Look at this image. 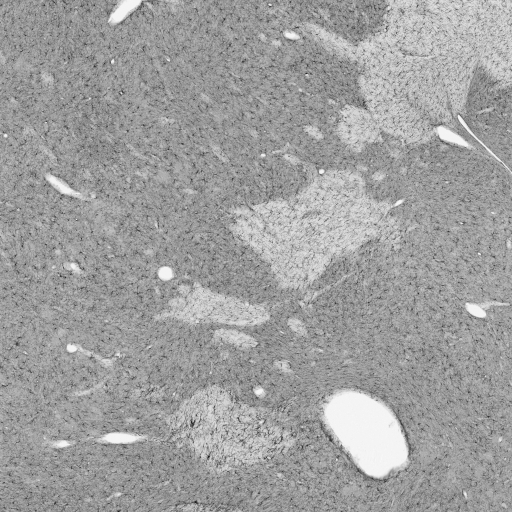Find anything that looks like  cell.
Instances as JSON below:
<instances>
[{"label":"cell","instance_id":"1","mask_svg":"<svg viewBox=\"0 0 512 512\" xmlns=\"http://www.w3.org/2000/svg\"><path fill=\"white\" fill-rule=\"evenodd\" d=\"M176 427L203 458L225 468L263 461L280 440L277 428L264 416L218 390L192 398Z\"/></svg>","mask_w":512,"mask_h":512},{"label":"cell","instance_id":"2","mask_svg":"<svg viewBox=\"0 0 512 512\" xmlns=\"http://www.w3.org/2000/svg\"><path fill=\"white\" fill-rule=\"evenodd\" d=\"M365 95L378 127L393 137L414 142L431 134V124L385 80L371 75L365 83Z\"/></svg>","mask_w":512,"mask_h":512},{"label":"cell","instance_id":"3","mask_svg":"<svg viewBox=\"0 0 512 512\" xmlns=\"http://www.w3.org/2000/svg\"><path fill=\"white\" fill-rule=\"evenodd\" d=\"M343 117L340 131L348 142H372L379 135V128L374 118L367 112L352 109Z\"/></svg>","mask_w":512,"mask_h":512}]
</instances>
